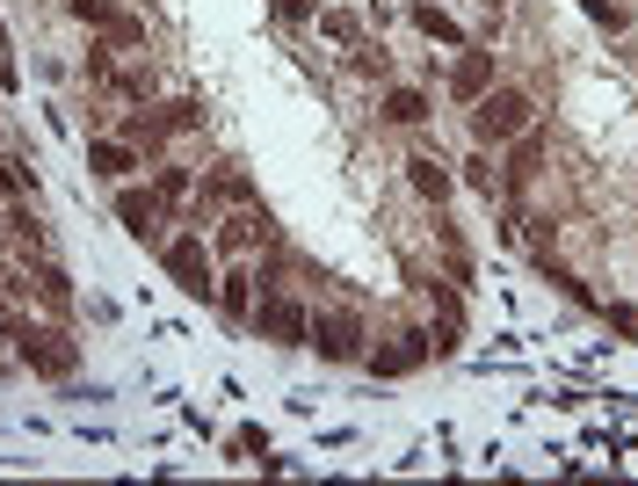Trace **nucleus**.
<instances>
[{
	"label": "nucleus",
	"mask_w": 638,
	"mask_h": 486,
	"mask_svg": "<svg viewBox=\"0 0 638 486\" xmlns=\"http://www.w3.org/2000/svg\"><path fill=\"white\" fill-rule=\"evenodd\" d=\"M0 342H15V364H30L36 378H73V364H80V348H73L66 334H58V327H36V320H22V313H8Z\"/></svg>",
	"instance_id": "1"
},
{
	"label": "nucleus",
	"mask_w": 638,
	"mask_h": 486,
	"mask_svg": "<svg viewBox=\"0 0 638 486\" xmlns=\"http://www.w3.org/2000/svg\"><path fill=\"white\" fill-rule=\"evenodd\" d=\"M530 123H537V102L522 95V87H486L479 109H472V131H479V145H516Z\"/></svg>",
	"instance_id": "2"
},
{
	"label": "nucleus",
	"mask_w": 638,
	"mask_h": 486,
	"mask_svg": "<svg viewBox=\"0 0 638 486\" xmlns=\"http://www.w3.org/2000/svg\"><path fill=\"white\" fill-rule=\"evenodd\" d=\"M160 261H167V277L182 283L190 298H218V269H210V247H204V233H174V240L160 247Z\"/></svg>",
	"instance_id": "3"
},
{
	"label": "nucleus",
	"mask_w": 638,
	"mask_h": 486,
	"mask_svg": "<svg viewBox=\"0 0 638 486\" xmlns=\"http://www.w3.org/2000/svg\"><path fill=\"white\" fill-rule=\"evenodd\" d=\"M255 334L261 342H277V348H305V334H312V313L298 305L291 291H269V298H255Z\"/></svg>",
	"instance_id": "4"
},
{
	"label": "nucleus",
	"mask_w": 638,
	"mask_h": 486,
	"mask_svg": "<svg viewBox=\"0 0 638 486\" xmlns=\"http://www.w3.org/2000/svg\"><path fill=\"white\" fill-rule=\"evenodd\" d=\"M305 348H320L327 364H356V356H363V313H348V305H334V313H312Z\"/></svg>",
	"instance_id": "5"
},
{
	"label": "nucleus",
	"mask_w": 638,
	"mask_h": 486,
	"mask_svg": "<svg viewBox=\"0 0 638 486\" xmlns=\"http://www.w3.org/2000/svg\"><path fill=\"white\" fill-rule=\"evenodd\" d=\"M87 73H95V87H109V95H123V102H145L153 95V66H117V52H87Z\"/></svg>",
	"instance_id": "6"
},
{
	"label": "nucleus",
	"mask_w": 638,
	"mask_h": 486,
	"mask_svg": "<svg viewBox=\"0 0 638 486\" xmlns=\"http://www.w3.org/2000/svg\"><path fill=\"white\" fill-rule=\"evenodd\" d=\"M117 218H123V233H131V240L153 247L160 226H167V204H160V190H117Z\"/></svg>",
	"instance_id": "7"
},
{
	"label": "nucleus",
	"mask_w": 638,
	"mask_h": 486,
	"mask_svg": "<svg viewBox=\"0 0 638 486\" xmlns=\"http://www.w3.org/2000/svg\"><path fill=\"white\" fill-rule=\"evenodd\" d=\"M429 356H435V334H392V348H378L370 370H378V378H407V370H421Z\"/></svg>",
	"instance_id": "8"
},
{
	"label": "nucleus",
	"mask_w": 638,
	"mask_h": 486,
	"mask_svg": "<svg viewBox=\"0 0 638 486\" xmlns=\"http://www.w3.org/2000/svg\"><path fill=\"white\" fill-rule=\"evenodd\" d=\"M73 15H80L87 30H109V44H145V22L109 8V0H73Z\"/></svg>",
	"instance_id": "9"
},
{
	"label": "nucleus",
	"mask_w": 638,
	"mask_h": 486,
	"mask_svg": "<svg viewBox=\"0 0 638 486\" xmlns=\"http://www.w3.org/2000/svg\"><path fill=\"white\" fill-rule=\"evenodd\" d=\"M255 240H277V218H269L261 204H240L218 226V247H225V255H240V247H255Z\"/></svg>",
	"instance_id": "10"
},
{
	"label": "nucleus",
	"mask_w": 638,
	"mask_h": 486,
	"mask_svg": "<svg viewBox=\"0 0 638 486\" xmlns=\"http://www.w3.org/2000/svg\"><path fill=\"white\" fill-rule=\"evenodd\" d=\"M486 87H494V52H457V66H450V95H457V102H479Z\"/></svg>",
	"instance_id": "11"
},
{
	"label": "nucleus",
	"mask_w": 638,
	"mask_h": 486,
	"mask_svg": "<svg viewBox=\"0 0 638 486\" xmlns=\"http://www.w3.org/2000/svg\"><path fill=\"white\" fill-rule=\"evenodd\" d=\"M537 174H544V139H537V123H530V131L516 139V160L500 168V190H530Z\"/></svg>",
	"instance_id": "12"
},
{
	"label": "nucleus",
	"mask_w": 638,
	"mask_h": 486,
	"mask_svg": "<svg viewBox=\"0 0 638 486\" xmlns=\"http://www.w3.org/2000/svg\"><path fill=\"white\" fill-rule=\"evenodd\" d=\"M87 168L109 174V182H123V174L139 168V145H131V139H95V145H87Z\"/></svg>",
	"instance_id": "13"
},
{
	"label": "nucleus",
	"mask_w": 638,
	"mask_h": 486,
	"mask_svg": "<svg viewBox=\"0 0 638 486\" xmlns=\"http://www.w3.org/2000/svg\"><path fill=\"white\" fill-rule=\"evenodd\" d=\"M407 15H414V30H421V36H435V44H450V52H465V30H457V22H450L435 0H414Z\"/></svg>",
	"instance_id": "14"
},
{
	"label": "nucleus",
	"mask_w": 638,
	"mask_h": 486,
	"mask_svg": "<svg viewBox=\"0 0 638 486\" xmlns=\"http://www.w3.org/2000/svg\"><path fill=\"white\" fill-rule=\"evenodd\" d=\"M123 139L139 145V153H160L174 131H167V117H160V109H131V117H123Z\"/></svg>",
	"instance_id": "15"
},
{
	"label": "nucleus",
	"mask_w": 638,
	"mask_h": 486,
	"mask_svg": "<svg viewBox=\"0 0 638 486\" xmlns=\"http://www.w3.org/2000/svg\"><path fill=\"white\" fill-rule=\"evenodd\" d=\"M385 117L414 131V123H429V117H435V102L421 95V87H392V95H385Z\"/></svg>",
	"instance_id": "16"
},
{
	"label": "nucleus",
	"mask_w": 638,
	"mask_h": 486,
	"mask_svg": "<svg viewBox=\"0 0 638 486\" xmlns=\"http://www.w3.org/2000/svg\"><path fill=\"white\" fill-rule=\"evenodd\" d=\"M407 182H414V190L429 196V204H443V196H450V168H443V160H429V153H414V160H407Z\"/></svg>",
	"instance_id": "17"
},
{
	"label": "nucleus",
	"mask_w": 638,
	"mask_h": 486,
	"mask_svg": "<svg viewBox=\"0 0 638 486\" xmlns=\"http://www.w3.org/2000/svg\"><path fill=\"white\" fill-rule=\"evenodd\" d=\"M210 196H218V204H255V182H247L240 168H218L210 174Z\"/></svg>",
	"instance_id": "18"
},
{
	"label": "nucleus",
	"mask_w": 638,
	"mask_h": 486,
	"mask_svg": "<svg viewBox=\"0 0 638 486\" xmlns=\"http://www.w3.org/2000/svg\"><path fill=\"white\" fill-rule=\"evenodd\" d=\"M36 298H44L52 313H73V283H66V269H36Z\"/></svg>",
	"instance_id": "19"
},
{
	"label": "nucleus",
	"mask_w": 638,
	"mask_h": 486,
	"mask_svg": "<svg viewBox=\"0 0 638 486\" xmlns=\"http://www.w3.org/2000/svg\"><path fill=\"white\" fill-rule=\"evenodd\" d=\"M218 305H225V313H233V320H247V313H255V277H225Z\"/></svg>",
	"instance_id": "20"
},
{
	"label": "nucleus",
	"mask_w": 638,
	"mask_h": 486,
	"mask_svg": "<svg viewBox=\"0 0 638 486\" xmlns=\"http://www.w3.org/2000/svg\"><path fill=\"white\" fill-rule=\"evenodd\" d=\"M153 190H160V204H167V210H174V204H190V168H160V174H153Z\"/></svg>",
	"instance_id": "21"
},
{
	"label": "nucleus",
	"mask_w": 638,
	"mask_h": 486,
	"mask_svg": "<svg viewBox=\"0 0 638 486\" xmlns=\"http://www.w3.org/2000/svg\"><path fill=\"white\" fill-rule=\"evenodd\" d=\"M348 66H356L363 80H385V73H392V58H385V44H356V58H348Z\"/></svg>",
	"instance_id": "22"
},
{
	"label": "nucleus",
	"mask_w": 638,
	"mask_h": 486,
	"mask_svg": "<svg viewBox=\"0 0 638 486\" xmlns=\"http://www.w3.org/2000/svg\"><path fill=\"white\" fill-rule=\"evenodd\" d=\"M320 30H327L334 44H356V30H363V22L348 15V8H320Z\"/></svg>",
	"instance_id": "23"
},
{
	"label": "nucleus",
	"mask_w": 638,
	"mask_h": 486,
	"mask_svg": "<svg viewBox=\"0 0 638 486\" xmlns=\"http://www.w3.org/2000/svg\"><path fill=\"white\" fill-rule=\"evenodd\" d=\"M465 182H472V190H486V196H494V190H500V168H494L486 153H472V160H465Z\"/></svg>",
	"instance_id": "24"
},
{
	"label": "nucleus",
	"mask_w": 638,
	"mask_h": 486,
	"mask_svg": "<svg viewBox=\"0 0 638 486\" xmlns=\"http://www.w3.org/2000/svg\"><path fill=\"white\" fill-rule=\"evenodd\" d=\"M160 117H167V131H196L204 109H196V102H160Z\"/></svg>",
	"instance_id": "25"
},
{
	"label": "nucleus",
	"mask_w": 638,
	"mask_h": 486,
	"mask_svg": "<svg viewBox=\"0 0 638 486\" xmlns=\"http://www.w3.org/2000/svg\"><path fill=\"white\" fill-rule=\"evenodd\" d=\"M581 8H587V22H603V30H624V8H617V0H581Z\"/></svg>",
	"instance_id": "26"
},
{
	"label": "nucleus",
	"mask_w": 638,
	"mask_h": 486,
	"mask_svg": "<svg viewBox=\"0 0 638 486\" xmlns=\"http://www.w3.org/2000/svg\"><path fill=\"white\" fill-rule=\"evenodd\" d=\"M277 8H283V15H291V22H305V15H320V0H277Z\"/></svg>",
	"instance_id": "27"
},
{
	"label": "nucleus",
	"mask_w": 638,
	"mask_h": 486,
	"mask_svg": "<svg viewBox=\"0 0 638 486\" xmlns=\"http://www.w3.org/2000/svg\"><path fill=\"white\" fill-rule=\"evenodd\" d=\"M479 8H486V15H494V22H500V8H508V0H479Z\"/></svg>",
	"instance_id": "28"
}]
</instances>
